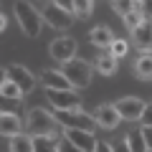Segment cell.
<instances>
[{"label": "cell", "instance_id": "6da1fadb", "mask_svg": "<svg viewBox=\"0 0 152 152\" xmlns=\"http://www.w3.org/2000/svg\"><path fill=\"white\" fill-rule=\"evenodd\" d=\"M13 13H15V20H18V26H20V31L26 33L28 38H38L41 36L46 20H43V15H41L28 0H15Z\"/></svg>", "mask_w": 152, "mask_h": 152}, {"label": "cell", "instance_id": "7a4b0ae2", "mask_svg": "<svg viewBox=\"0 0 152 152\" xmlns=\"http://www.w3.org/2000/svg\"><path fill=\"white\" fill-rule=\"evenodd\" d=\"M56 127H61L56 122V117L43 107H36V109H28L26 112V132L31 137L36 134H56Z\"/></svg>", "mask_w": 152, "mask_h": 152}, {"label": "cell", "instance_id": "3957f363", "mask_svg": "<svg viewBox=\"0 0 152 152\" xmlns=\"http://www.w3.org/2000/svg\"><path fill=\"white\" fill-rule=\"evenodd\" d=\"M61 71L66 74V79L71 81V86H74V89H86L89 84H91V64L84 61V58L66 61Z\"/></svg>", "mask_w": 152, "mask_h": 152}, {"label": "cell", "instance_id": "277c9868", "mask_svg": "<svg viewBox=\"0 0 152 152\" xmlns=\"http://www.w3.org/2000/svg\"><path fill=\"white\" fill-rule=\"evenodd\" d=\"M46 99L56 112H69V109H81V94L79 89H46Z\"/></svg>", "mask_w": 152, "mask_h": 152}, {"label": "cell", "instance_id": "5b68a950", "mask_svg": "<svg viewBox=\"0 0 152 152\" xmlns=\"http://www.w3.org/2000/svg\"><path fill=\"white\" fill-rule=\"evenodd\" d=\"M56 122H58L61 127H71V129H89L94 132V127H96V122H94L91 114H84L81 109H69V112H53Z\"/></svg>", "mask_w": 152, "mask_h": 152}, {"label": "cell", "instance_id": "8992f818", "mask_svg": "<svg viewBox=\"0 0 152 152\" xmlns=\"http://www.w3.org/2000/svg\"><path fill=\"white\" fill-rule=\"evenodd\" d=\"M145 107H147V102L140 99V96H122V99L114 102V109L119 112L122 122H140Z\"/></svg>", "mask_w": 152, "mask_h": 152}, {"label": "cell", "instance_id": "52a82bcc", "mask_svg": "<svg viewBox=\"0 0 152 152\" xmlns=\"http://www.w3.org/2000/svg\"><path fill=\"white\" fill-rule=\"evenodd\" d=\"M61 132H64V140L69 142V145H74L76 150H81V152H94V147H96V137H94V132H89V129L61 127Z\"/></svg>", "mask_w": 152, "mask_h": 152}, {"label": "cell", "instance_id": "ba28073f", "mask_svg": "<svg viewBox=\"0 0 152 152\" xmlns=\"http://www.w3.org/2000/svg\"><path fill=\"white\" fill-rule=\"evenodd\" d=\"M43 20L48 23L51 28H56V31H66V28L74 23V13H69V10H64V8H58L56 3H46V8H43Z\"/></svg>", "mask_w": 152, "mask_h": 152}, {"label": "cell", "instance_id": "9c48e42d", "mask_svg": "<svg viewBox=\"0 0 152 152\" xmlns=\"http://www.w3.org/2000/svg\"><path fill=\"white\" fill-rule=\"evenodd\" d=\"M76 41L71 36H58L56 41H51V46H48V53H51V58L53 61H61V64H66V61H71V58H76Z\"/></svg>", "mask_w": 152, "mask_h": 152}, {"label": "cell", "instance_id": "30bf717a", "mask_svg": "<svg viewBox=\"0 0 152 152\" xmlns=\"http://www.w3.org/2000/svg\"><path fill=\"white\" fill-rule=\"evenodd\" d=\"M5 74H8V79H10V81H15L18 86H20L23 94H31L33 89H36V84H38V79L31 74V69H26V66H20V64L8 66Z\"/></svg>", "mask_w": 152, "mask_h": 152}, {"label": "cell", "instance_id": "8fae6325", "mask_svg": "<svg viewBox=\"0 0 152 152\" xmlns=\"http://www.w3.org/2000/svg\"><path fill=\"white\" fill-rule=\"evenodd\" d=\"M94 122H96V127H102V129H117L122 122L119 112L114 109V104H102V107H96V112H94Z\"/></svg>", "mask_w": 152, "mask_h": 152}, {"label": "cell", "instance_id": "7c38bea8", "mask_svg": "<svg viewBox=\"0 0 152 152\" xmlns=\"http://www.w3.org/2000/svg\"><path fill=\"white\" fill-rule=\"evenodd\" d=\"M26 129V119H20L15 112H8V114H0V134L3 137H15Z\"/></svg>", "mask_w": 152, "mask_h": 152}, {"label": "cell", "instance_id": "4fadbf2b", "mask_svg": "<svg viewBox=\"0 0 152 152\" xmlns=\"http://www.w3.org/2000/svg\"><path fill=\"white\" fill-rule=\"evenodd\" d=\"M132 43L145 53H152V20L150 18H145V23L137 31H132Z\"/></svg>", "mask_w": 152, "mask_h": 152}, {"label": "cell", "instance_id": "5bb4252c", "mask_svg": "<svg viewBox=\"0 0 152 152\" xmlns=\"http://www.w3.org/2000/svg\"><path fill=\"white\" fill-rule=\"evenodd\" d=\"M64 140H58V134H36L33 137V150L36 152H61Z\"/></svg>", "mask_w": 152, "mask_h": 152}, {"label": "cell", "instance_id": "9a60e30c", "mask_svg": "<svg viewBox=\"0 0 152 152\" xmlns=\"http://www.w3.org/2000/svg\"><path fill=\"white\" fill-rule=\"evenodd\" d=\"M41 81H43L46 89H74V86H71V81L66 79L64 71H51V69H46L43 74H41Z\"/></svg>", "mask_w": 152, "mask_h": 152}, {"label": "cell", "instance_id": "2e32d148", "mask_svg": "<svg viewBox=\"0 0 152 152\" xmlns=\"http://www.w3.org/2000/svg\"><path fill=\"white\" fill-rule=\"evenodd\" d=\"M89 41H91L94 46H99V48H109L112 41H114V36H112V31H109L107 26H96V28L89 31Z\"/></svg>", "mask_w": 152, "mask_h": 152}, {"label": "cell", "instance_id": "e0dca14e", "mask_svg": "<svg viewBox=\"0 0 152 152\" xmlns=\"http://www.w3.org/2000/svg\"><path fill=\"white\" fill-rule=\"evenodd\" d=\"M8 150H10V152H36V150H33V137L28 134V132H20V134L10 137Z\"/></svg>", "mask_w": 152, "mask_h": 152}, {"label": "cell", "instance_id": "ac0fdd59", "mask_svg": "<svg viewBox=\"0 0 152 152\" xmlns=\"http://www.w3.org/2000/svg\"><path fill=\"white\" fill-rule=\"evenodd\" d=\"M124 142L129 147V152H147V142H145V134H142V127L129 129V134L124 137Z\"/></svg>", "mask_w": 152, "mask_h": 152}, {"label": "cell", "instance_id": "d6986e66", "mask_svg": "<svg viewBox=\"0 0 152 152\" xmlns=\"http://www.w3.org/2000/svg\"><path fill=\"white\" fill-rule=\"evenodd\" d=\"M117 66H119V64H117V58H114L112 53H102L96 58V71L104 74V76H114V74H117Z\"/></svg>", "mask_w": 152, "mask_h": 152}, {"label": "cell", "instance_id": "ffe728a7", "mask_svg": "<svg viewBox=\"0 0 152 152\" xmlns=\"http://www.w3.org/2000/svg\"><path fill=\"white\" fill-rule=\"evenodd\" d=\"M134 74L140 79H152V53H142L134 61Z\"/></svg>", "mask_w": 152, "mask_h": 152}, {"label": "cell", "instance_id": "44dd1931", "mask_svg": "<svg viewBox=\"0 0 152 152\" xmlns=\"http://www.w3.org/2000/svg\"><path fill=\"white\" fill-rule=\"evenodd\" d=\"M109 53H112L117 61L124 58V56L129 53V41H127V38H114L112 46H109Z\"/></svg>", "mask_w": 152, "mask_h": 152}, {"label": "cell", "instance_id": "7402d4cb", "mask_svg": "<svg viewBox=\"0 0 152 152\" xmlns=\"http://www.w3.org/2000/svg\"><path fill=\"white\" fill-rule=\"evenodd\" d=\"M0 91L5 94V96H10V99H15V102H20V99L26 96V94L20 91V86H18L15 81H10V79H5V81H3V86H0Z\"/></svg>", "mask_w": 152, "mask_h": 152}, {"label": "cell", "instance_id": "603a6c76", "mask_svg": "<svg viewBox=\"0 0 152 152\" xmlns=\"http://www.w3.org/2000/svg\"><path fill=\"white\" fill-rule=\"evenodd\" d=\"M145 13L142 10H132V13H127L124 15V26H127V31H137V28L142 26V23H145Z\"/></svg>", "mask_w": 152, "mask_h": 152}, {"label": "cell", "instance_id": "cb8c5ba5", "mask_svg": "<svg viewBox=\"0 0 152 152\" xmlns=\"http://www.w3.org/2000/svg\"><path fill=\"white\" fill-rule=\"evenodd\" d=\"M94 10V0H74V15L76 18H89Z\"/></svg>", "mask_w": 152, "mask_h": 152}, {"label": "cell", "instance_id": "d4e9b609", "mask_svg": "<svg viewBox=\"0 0 152 152\" xmlns=\"http://www.w3.org/2000/svg\"><path fill=\"white\" fill-rule=\"evenodd\" d=\"M20 107V102H15V99L5 96V94L0 91V114H8V112H15V109Z\"/></svg>", "mask_w": 152, "mask_h": 152}, {"label": "cell", "instance_id": "484cf974", "mask_svg": "<svg viewBox=\"0 0 152 152\" xmlns=\"http://www.w3.org/2000/svg\"><path fill=\"white\" fill-rule=\"evenodd\" d=\"M140 124L142 127H152V104L145 107V112H142V117H140Z\"/></svg>", "mask_w": 152, "mask_h": 152}, {"label": "cell", "instance_id": "4316f807", "mask_svg": "<svg viewBox=\"0 0 152 152\" xmlns=\"http://www.w3.org/2000/svg\"><path fill=\"white\" fill-rule=\"evenodd\" d=\"M51 3H56L58 8H64V10L74 13V0H51Z\"/></svg>", "mask_w": 152, "mask_h": 152}, {"label": "cell", "instance_id": "83f0119b", "mask_svg": "<svg viewBox=\"0 0 152 152\" xmlns=\"http://www.w3.org/2000/svg\"><path fill=\"white\" fill-rule=\"evenodd\" d=\"M94 152H114V150H112V145H109V142L96 140V147H94Z\"/></svg>", "mask_w": 152, "mask_h": 152}, {"label": "cell", "instance_id": "f1b7e54d", "mask_svg": "<svg viewBox=\"0 0 152 152\" xmlns=\"http://www.w3.org/2000/svg\"><path fill=\"white\" fill-rule=\"evenodd\" d=\"M142 134H145V142H147V150H152V127H142Z\"/></svg>", "mask_w": 152, "mask_h": 152}, {"label": "cell", "instance_id": "f546056e", "mask_svg": "<svg viewBox=\"0 0 152 152\" xmlns=\"http://www.w3.org/2000/svg\"><path fill=\"white\" fill-rule=\"evenodd\" d=\"M112 150L114 152H129V147H127V142L122 140V142H117V145H112Z\"/></svg>", "mask_w": 152, "mask_h": 152}, {"label": "cell", "instance_id": "4dcf8cb0", "mask_svg": "<svg viewBox=\"0 0 152 152\" xmlns=\"http://www.w3.org/2000/svg\"><path fill=\"white\" fill-rule=\"evenodd\" d=\"M142 13H145L147 18L152 15V0H145V3H142Z\"/></svg>", "mask_w": 152, "mask_h": 152}, {"label": "cell", "instance_id": "1f68e13d", "mask_svg": "<svg viewBox=\"0 0 152 152\" xmlns=\"http://www.w3.org/2000/svg\"><path fill=\"white\" fill-rule=\"evenodd\" d=\"M8 28V18H5V13H0V33Z\"/></svg>", "mask_w": 152, "mask_h": 152}, {"label": "cell", "instance_id": "d6a6232c", "mask_svg": "<svg viewBox=\"0 0 152 152\" xmlns=\"http://www.w3.org/2000/svg\"><path fill=\"white\" fill-rule=\"evenodd\" d=\"M8 79V74H5V69H0V86H3V81Z\"/></svg>", "mask_w": 152, "mask_h": 152}, {"label": "cell", "instance_id": "836d02e7", "mask_svg": "<svg viewBox=\"0 0 152 152\" xmlns=\"http://www.w3.org/2000/svg\"><path fill=\"white\" fill-rule=\"evenodd\" d=\"M147 152H152V150H147Z\"/></svg>", "mask_w": 152, "mask_h": 152}]
</instances>
